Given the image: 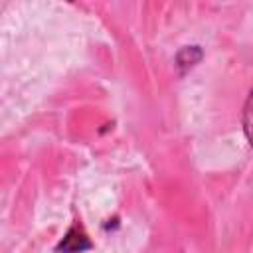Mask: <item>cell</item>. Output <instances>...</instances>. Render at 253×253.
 I'll list each match as a JSON object with an SVG mask.
<instances>
[{
  "instance_id": "1",
  "label": "cell",
  "mask_w": 253,
  "mask_h": 253,
  "mask_svg": "<svg viewBox=\"0 0 253 253\" xmlns=\"http://www.w3.org/2000/svg\"><path fill=\"white\" fill-rule=\"evenodd\" d=\"M87 249H91V241L79 225H71L69 231L65 233V237L55 247L57 253H83Z\"/></svg>"
},
{
  "instance_id": "2",
  "label": "cell",
  "mask_w": 253,
  "mask_h": 253,
  "mask_svg": "<svg viewBox=\"0 0 253 253\" xmlns=\"http://www.w3.org/2000/svg\"><path fill=\"white\" fill-rule=\"evenodd\" d=\"M243 132H245V138L249 140V144L253 146V89L245 101V107H243Z\"/></svg>"
}]
</instances>
